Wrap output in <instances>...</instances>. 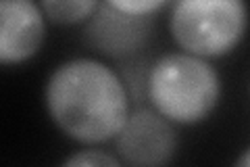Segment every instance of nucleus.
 I'll return each instance as SVG.
<instances>
[{
	"instance_id": "6e6552de",
	"label": "nucleus",
	"mask_w": 250,
	"mask_h": 167,
	"mask_svg": "<svg viewBox=\"0 0 250 167\" xmlns=\"http://www.w3.org/2000/svg\"><path fill=\"white\" fill-rule=\"evenodd\" d=\"M61 167H125L117 155H111L100 148H83L69 155Z\"/></svg>"
},
{
	"instance_id": "7ed1b4c3",
	"label": "nucleus",
	"mask_w": 250,
	"mask_h": 167,
	"mask_svg": "<svg viewBox=\"0 0 250 167\" xmlns=\"http://www.w3.org/2000/svg\"><path fill=\"white\" fill-rule=\"evenodd\" d=\"M250 23L242 0H177L169 4V31L182 52L221 59L238 48Z\"/></svg>"
},
{
	"instance_id": "423d86ee",
	"label": "nucleus",
	"mask_w": 250,
	"mask_h": 167,
	"mask_svg": "<svg viewBox=\"0 0 250 167\" xmlns=\"http://www.w3.org/2000/svg\"><path fill=\"white\" fill-rule=\"evenodd\" d=\"M46 15L40 2L2 0L0 2V61L19 65L34 59L46 40Z\"/></svg>"
},
{
	"instance_id": "20e7f679",
	"label": "nucleus",
	"mask_w": 250,
	"mask_h": 167,
	"mask_svg": "<svg viewBox=\"0 0 250 167\" xmlns=\"http://www.w3.org/2000/svg\"><path fill=\"white\" fill-rule=\"evenodd\" d=\"M179 138L175 123L150 105L131 107L115 138L117 157L127 167H167L177 155Z\"/></svg>"
},
{
	"instance_id": "0eeeda50",
	"label": "nucleus",
	"mask_w": 250,
	"mask_h": 167,
	"mask_svg": "<svg viewBox=\"0 0 250 167\" xmlns=\"http://www.w3.org/2000/svg\"><path fill=\"white\" fill-rule=\"evenodd\" d=\"M46 19L57 25H77V23H85L100 2L96 0H44L40 2Z\"/></svg>"
},
{
	"instance_id": "9d476101",
	"label": "nucleus",
	"mask_w": 250,
	"mask_h": 167,
	"mask_svg": "<svg viewBox=\"0 0 250 167\" xmlns=\"http://www.w3.org/2000/svg\"><path fill=\"white\" fill-rule=\"evenodd\" d=\"M233 167H250V146L242 153L238 159H236V163H233Z\"/></svg>"
},
{
	"instance_id": "f03ea898",
	"label": "nucleus",
	"mask_w": 250,
	"mask_h": 167,
	"mask_svg": "<svg viewBox=\"0 0 250 167\" xmlns=\"http://www.w3.org/2000/svg\"><path fill=\"white\" fill-rule=\"evenodd\" d=\"M223 82L207 59L182 50L156 57L146 75V100L175 125H196L221 100Z\"/></svg>"
},
{
	"instance_id": "39448f33",
	"label": "nucleus",
	"mask_w": 250,
	"mask_h": 167,
	"mask_svg": "<svg viewBox=\"0 0 250 167\" xmlns=\"http://www.w3.org/2000/svg\"><path fill=\"white\" fill-rule=\"evenodd\" d=\"M154 31V15L136 17L119 11L106 0L100 2L96 13L83 23L82 40L94 52L111 59H134L148 44Z\"/></svg>"
},
{
	"instance_id": "1a4fd4ad",
	"label": "nucleus",
	"mask_w": 250,
	"mask_h": 167,
	"mask_svg": "<svg viewBox=\"0 0 250 167\" xmlns=\"http://www.w3.org/2000/svg\"><path fill=\"white\" fill-rule=\"evenodd\" d=\"M119 11L127 13V15H136V17H150L163 11L169 2L165 0H111Z\"/></svg>"
},
{
	"instance_id": "f257e3e1",
	"label": "nucleus",
	"mask_w": 250,
	"mask_h": 167,
	"mask_svg": "<svg viewBox=\"0 0 250 167\" xmlns=\"http://www.w3.org/2000/svg\"><path fill=\"white\" fill-rule=\"evenodd\" d=\"M44 109L50 121L80 144L115 140L131 111L121 73L94 57L59 63L44 84Z\"/></svg>"
}]
</instances>
